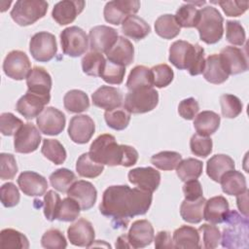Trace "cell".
<instances>
[{"label":"cell","mask_w":249,"mask_h":249,"mask_svg":"<svg viewBox=\"0 0 249 249\" xmlns=\"http://www.w3.org/2000/svg\"><path fill=\"white\" fill-rule=\"evenodd\" d=\"M152 199V193L127 185H114L104 191L99 211L103 216L119 223L124 220L127 222L130 218L146 214Z\"/></svg>","instance_id":"cell-1"},{"label":"cell","mask_w":249,"mask_h":249,"mask_svg":"<svg viewBox=\"0 0 249 249\" xmlns=\"http://www.w3.org/2000/svg\"><path fill=\"white\" fill-rule=\"evenodd\" d=\"M89 157L103 165L129 167L138 160V152L134 147L120 145L115 136L104 133L97 136L89 147Z\"/></svg>","instance_id":"cell-2"},{"label":"cell","mask_w":249,"mask_h":249,"mask_svg":"<svg viewBox=\"0 0 249 249\" xmlns=\"http://www.w3.org/2000/svg\"><path fill=\"white\" fill-rule=\"evenodd\" d=\"M168 59L176 68L187 69L192 76L201 74L205 66L203 48L184 40H177L171 44Z\"/></svg>","instance_id":"cell-3"},{"label":"cell","mask_w":249,"mask_h":249,"mask_svg":"<svg viewBox=\"0 0 249 249\" xmlns=\"http://www.w3.org/2000/svg\"><path fill=\"white\" fill-rule=\"evenodd\" d=\"M224 222L228 225L221 234L224 248H248V219L235 210H229Z\"/></svg>","instance_id":"cell-4"},{"label":"cell","mask_w":249,"mask_h":249,"mask_svg":"<svg viewBox=\"0 0 249 249\" xmlns=\"http://www.w3.org/2000/svg\"><path fill=\"white\" fill-rule=\"evenodd\" d=\"M224 18L213 6H206L199 10L196 25L199 38L205 44L212 45L219 42L224 34Z\"/></svg>","instance_id":"cell-5"},{"label":"cell","mask_w":249,"mask_h":249,"mask_svg":"<svg viewBox=\"0 0 249 249\" xmlns=\"http://www.w3.org/2000/svg\"><path fill=\"white\" fill-rule=\"evenodd\" d=\"M48 7L43 0H18L11 11V18L20 26L31 25L46 16Z\"/></svg>","instance_id":"cell-6"},{"label":"cell","mask_w":249,"mask_h":249,"mask_svg":"<svg viewBox=\"0 0 249 249\" xmlns=\"http://www.w3.org/2000/svg\"><path fill=\"white\" fill-rule=\"evenodd\" d=\"M159 103V92L153 88L128 90L124 97V108L130 114H144L154 110Z\"/></svg>","instance_id":"cell-7"},{"label":"cell","mask_w":249,"mask_h":249,"mask_svg":"<svg viewBox=\"0 0 249 249\" xmlns=\"http://www.w3.org/2000/svg\"><path fill=\"white\" fill-rule=\"evenodd\" d=\"M60 44L64 54L78 57L84 54L89 48V37L78 26H69L60 33Z\"/></svg>","instance_id":"cell-8"},{"label":"cell","mask_w":249,"mask_h":249,"mask_svg":"<svg viewBox=\"0 0 249 249\" xmlns=\"http://www.w3.org/2000/svg\"><path fill=\"white\" fill-rule=\"evenodd\" d=\"M29 52L32 57L39 62L50 61L57 53L54 35L47 31L35 33L29 42Z\"/></svg>","instance_id":"cell-9"},{"label":"cell","mask_w":249,"mask_h":249,"mask_svg":"<svg viewBox=\"0 0 249 249\" xmlns=\"http://www.w3.org/2000/svg\"><path fill=\"white\" fill-rule=\"evenodd\" d=\"M139 8L140 2L137 0H114L106 3L103 15L107 22L119 25L127 17L136 14Z\"/></svg>","instance_id":"cell-10"},{"label":"cell","mask_w":249,"mask_h":249,"mask_svg":"<svg viewBox=\"0 0 249 249\" xmlns=\"http://www.w3.org/2000/svg\"><path fill=\"white\" fill-rule=\"evenodd\" d=\"M3 70L9 78L20 81L25 79L29 74L31 63L24 52L14 50L6 55L3 61Z\"/></svg>","instance_id":"cell-11"},{"label":"cell","mask_w":249,"mask_h":249,"mask_svg":"<svg viewBox=\"0 0 249 249\" xmlns=\"http://www.w3.org/2000/svg\"><path fill=\"white\" fill-rule=\"evenodd\" d=\"M219 58L224 70L229 76L244 73L248 69L247 55L239 48L232 46L225 47L221 50Z\"/></svg>","instance_id":"cell-12"},{"label":"cell","mask_w":249,"mask_h":249,"mask_svg":"<svg viewBox=\"0 0 249 249\" xmlns=\"http://www.w3.org/2000/svg\"><path fill=\"white\" fill-rule=\"evenodd\" d=\"M41 140V133L33 124H23L15 134V151L20 154L32 153L38 149Z\"/></svg>","instance_id":"cell-13"},{"label":"cell","mask_w":249,"mask_h":249,"mask_svg":"<svg viewBox=\"0 0 249 249\" xmlns=\"http://www.w3.org/2000/svg\"><path fill=\"white\" fill-rule=\"evenodd\" d=\"M39 130L46 134L54 136L63 131L65 127V115L54 107H47L36 119Z\"/></svg>","instance_id":"cell-14"},{"label":"cell","mask_w":249,"mask_h":249,"mask_svg":"<svg viewBox=\"0 0 249 249\" xmlns=\"http://www.w3.org/2000/svg\"><path fill=\"white\" fill-rule=\"evenodd\" d=\"M118 38L119 35L116 29L106 25L94 26L89 33V48L92 52L106 53L114 46Z\"/></svg>","instance_id":"cell-15"},{"label":"cell","mask_w":249,"mask_h":249,"mask_svg":"<svg viewBox=\"0 0 249 249\" xmlns=\"http://www.w3.org/2000/svg\"><path fill=\"white\" fill-rule=\"evenodd\" d=\"M95 130L93 120L88 115H76L71 118L68 125V135L77 144H86Z\"/></svg>","instance_id":"cell-16"},{"label":"cell","mask_w":249,"mask_h":249,"mask_svg":"<svg viewBox=\"0 0 249 249\" xmlns=\"http://www.w3.org/2000/svg\"><path fill=\"white\" fill-rule=\"evenodd\" d=\"M127 177L131 184L152 194L159 188L160 183V173L151 166L133 168L129 170Z\"/></svg>","instance_id":"cell-17"},{"label":"cell","mask_w":249,"mask_h":249,"mask_svg":"<svg viewBox=\"0 0 249 249\" xmlns=\"http://www.w3.org/2000/svg\"><path fill=\"white\" fill-rule=\"evenodd\" d=\"M67 196L75 199L81 210L90 209L96 202L97 191L95 187L89 181L78 180L75 181L67 191Z\"/></svg>","instance_id":"cell-18"},{"label":"cell","mask_w":249,"mask_h":249,"mask_svg":"<svg viewBox=\"0 0 249 249\" xmlns=\"http://www.w3.org/2000/svg\"><path fill=\"white\" fill-rule=\"evenodd\" d=\"M67 236L71 244L89 248L94 242L95 232L89 220L80 218L67 229Z\"/></svg>","instance_id":"cell-19"},{"label":"cell","mask_w":249,"mask_h":249,"mask_svg":"<svg viewBox=\"0 0 249 249\" xmlns=\"http://www.w3.org/2000/svg\"><path fill=\"white\" fill-rule=\"evenodd\" d=\"M50 100L51 97H44L26 91V93L18 100L16 104V110L26 120H32L37 118L42 113Z\"/></svg>","instance_id":"cell-20"},{"label":"cell","mask_w":249,"mask_h":249,"mask_svg":"<svg viewBox=\"0 0 249 249\" xmlns=\"http://www.w3.org/2000/svg\"><path fill=\"white\" fill-rule=\"evenodd\" d=\"M52 85L53 81L50 73L40 66L33 67L26 77L27 91L44 97H51Z\"/></svg>","instance_id":"cell-21"},{"label":"cell","mask_w":249,"mask_h":249,"mask_svg":"<svg viewBox=\"0 0 249 249\" xmlns=\"http://www.w3.org/2000/svg\"><path fill=\"white\" fill-rule=\"evenodd\" d=\"M85 5V1L82 0H64L57 2L53 8L52 17L59 25L69 24L83 12Z\"/></svg>","instance_id":"cell-22"},{"label":"cell","mask_w":249,"mask_h":249,"mask_svg":"<svg viewBox=\"0 0 249 249\" xmlns=\"http://www.w3.org/2000/svg\"><path fill=\"white\" fill-rule=\"evenodd\" d=\"M17 182L20 191L28 196H41L48 189L46 178L34 171L21 172Z\"/></svg>","instance_id":"cell-23"},{"label":"cell","mask_w":249,"mask_h":249,"mask_svg":"<svg viewBox=\"0 0 249 249\" xmlns=\"http://www.w3.org/2000/svg\"><path fill=\"white\" fill-rule=\"evenodd\" d=\"M92 104L105 111H111L121 107L123 103L122 91L114 87L101 86L91 95Z\"/></svg>","instance_id":"cell-24"},{"label":"cell","mask_w":249,"mask_h":249,"mask_svg":"<svg viewBox=\"0 0 249 249\" xmlns=\"http://www.w3.org/2000/svg\"><path fill=\"white\" fill-rule=\"evenodd\" d=\"M127 238L131 248H144L154 240V228L148 220H137L130 226Z\"/></svg>","instance_id":"cell-25"},{"label":"cell","mask_w":249,"mask_h":249,"mask_svg":"<svg viewBox=\"0 0 249 249\" xmlns=\"http://www.w3.org/2000/svg\"><path fill=\"white\" fill-rule=\"evenodd\" d=\"M106 56L109 61L125 67L133 61L134 47L128 39L120 36L114 46L106 53Z\"/></svg>","instance_id":"cell-26"},{"label":"cell","mask_w":249,"mask_h":249,"mask_svg":"<svg viewBox=\"0 0 249 249\" xmlns=\"http://www.w3.org/2000/svg\"><path fill=\"white\" fill-rule=\"evenodd\" d=\"M229 210V202L223 196H213L205 201L203 219L213 225L221 224Z\"/></svg>","instance_id":"cell-27"},{"label":"cell","mask_w":249,"mask_h":249,"mask_svg":"<svg viewBox=\"0 0 249 249\" xmlns=\"http://www.w3.org/2000/svg\"><path fill=\"white\" fill-rule=\"evenodd\" d=\"M173 243L175 248L195 249L200 248V236L198 230L191 226H181L173 232Z\"/></svg>","instance_id":"cell-28"},{"label":"cell","mask_w":249,"mask_h":249,"mask_svg":"<svg viewBox=\"0 0 249 249\" xmlns=\"http://www.w3.org/2000/svg\"><path fill=\"white\" fill-rule=\"evenodd\" d=\"M234 169L233 160L224 154H218L213 156L207 160L206 173L215 182H220L221 177L229 170Z\"/></svg>","instance_id":"cell-29"},{"label":"cell","mask_w":249,"mask_h":249,"mask_svg":"<svg viewBox=\"0 0 249 249\" xmlns=\"http://www.w3.org/2000/svg\"><path fill=\"white\" fill-rule=\"evenodd\" d=\"M223 192L229 196H238L247 191L246 179L244 175L237 170L231 169L226 172L220 179Z\"/></svg>","instance_id":"cell-30"},{"label":"cell","mask_w":249,"mask_h":249,"mask_svg":"<svg viewBox=\"0 0 249 249\" xmlns=\"http://www.w3.org/2000/svg\"><path fill=\"white\" fill-rule=\"evenodd\" d=\"M221 118L213 111H202L195 117L194 127L197 134L210 136L215 133L220 126Z\"/></svg>","instance_id":"cell-31"},{"label":"cell","mask_w":249,"mask_h":249,"mask_svg":"<svg viewBox=\"0 0 249 249\" xmlns=\"http://www.w3.org/2000/svg\"><path fill=\"white\" fill-rule=\"evenodd\" d=\"M150 31V25L142 18L135 15L127 17L122 22V32L135 41H139L147 37Z\"/></svg>","instance_id":"cell-32"},{"label":"cell","mask_w":249,"mask_h":249,"mask_svg":"<svg viewBox=\"0 0 249 249\" xmlns=\"http://www.w3.org/2000/svg\"><path fill=\"white\" fill-rule=\"evenodd\" d=\"M202 73L207 82L215 85L223 84L229 78V75L224 70L220 61L219 54L217 53L210 54L205 58V66Z\"/></svg>","instance_id":"cell-33"},{"label":"cell","mask_w":249,"mask_h":249,"mask_svg":"<svg viewBox=\"0 0 249 249\" xmlns=\"http://www.w3.org/2000/svg\"><path fill=\"white\" fill-rule=\"evenodd\" d=\"M206 199L201 196L196 200L184 199L180 206L182 219L190 224H198L203 219V208Z\"/></svg>","instance_id":"cell-34"},{"label":"cell","mask_w":249,"mask_h":249,"mask_svg":"<svg viewBox=\"0 0 249 249\" xmlns=\"http://www.w3.org/2000/svg\"><path fill=\"white\" fill-rule=\"evenodd\" d=\"M153 87V78L151 69L144 65L133 67L127 77L126 88L128 90H133L141 88Z\"/></svg>","instance_id":"cell-35"},{"label":"cell","mask_w":249,"mask_h":249,"mask_svg":"<svg viewBox=\"0 0 249 249\" xmlns=\"http://www.w3.org/2000/svg\"><path fill=\"white\" fill-rule=\"evenodd\" d=\"M64 108L69 113H82L89 109V99L86 92L80 89H71L63 97Z\"/></svg>","instance_id":"cell-36"},{"label":"cell","mask_w":249,"mask_h":249,"mask_svg":"<svg viewBox=\"0 0 249 249\" xmlns=\"http://www.w3.org/2000/svg\"><path fill=\"white\" fill-rule=\"evenodd\" d=\"M155 31L160 37L170 40L180 33V26L177 23L174 15L165 14L160 16L156 19Z\"/></svg>","instance_id":"cell-37"},{"label":"cell","mask_w":249,"mask_h":249,"mask_svg":"<svg viewBox=\"0 0 249 249\" xmlns=\"http://www.w3.org/2000/svg\"><path fill=\"white\" fill-rule=\"evenodd\" d=\"M0 246L3 249H27L29 241L27 237L14 229H4L0 232Z\"/></svg>","instance_id":"cell-38"},{"label":"cell","mask_w":249,"mask_h":249,"mask_svg":"<svg viewBox=\"0 0 249 249\" xmlns=\"http://www.w3.org/2000/svg\"><path fill=\"white\" fill-rule=\"evenodd\" d=\"M202 169V161L196 159L188 158L182 160L179 162V164L176 167V174L181 181L186 182L189 180L197 179L201 175Z\"/></svg>","instance_id":"cell-39"},{"label":"cell","mask_w":249,"mask_h":249,"mask_svg":"<svg viewBox=\"0 0 249 249\" xmlns=\"http://www.w3.org/2000/svg\"><path fill=\"white\" fill-rule=\"evenodd\" d=\"M41 153L46 159H48L54 164L63 163L67 156L65 148L56 139H43Z\"/></svg>","instance_id":"cell-40"},{"label":"cell","mask_w":249,"mask_h":249,"mask_svg":"<svg viewBox=\"0 0 249 249\" xmlns=\"http://www.w3.org/2000/svg\"><path fill=\"white\" fill-rule=\"evenodd\" d=\"M104 170V165L94 161L89 153L82 154L76 162V171L82 177L95 178Z\"/></svg>","instance_id":"cell-41"},{"label":"cell","mask_w":249,"mask_h":249,"mask_svg":"<svg viewBox=\"0 0 249 249\" xmlns=\"http://www.w3.org/2000/svg\"><path fill=\"white\" fill-rule=\"evenodd\" d=\"M106 59L104 55L97 52H89L82 58L83 72L89 76L100 77Z\"/></svg>","instance_id":"cell-42"},{"label":"cell","mask_w":249,"mask_h":249,"mask_svg":"<svg viewBox=\"0 0 249 249\" xmlns=\"http://www.w3.org/2000/svg\"><path fill=\"white\" fill-rule=\"evenodd\" d=\"M198 13L199 10L196 9V6L187 2L176 11L174 17L180 27L191 28L196 27L198 19Z\"/></svg>","instance_id":"cell-43"},{"label":"cell","mask_w":249,"mask_h":249,"mask_svg":"<svg viewBox=\"0 0 249 249\" xmlns=\"http://www.w3.org/2000/svg\"><path fill=\"white\" fill-rule=\"evenodd\" d=\"M181 160L182 156L174 151H162L151 158V163L160 170L176 169Z\"/></svg>","instance_id":"cell-44"},{"label":"cell","mask_w":249,"mask_h":249,"mask_svg":"<svg viewBox=\"0 0 249 249\" xmlns=\"http://www.w3.org/2000/svg\"><path fill=\"white\" fill-rule=\"evenodd\" d=\"M51 185L60 193H67L68 189L76 181V175L67 168H59L50 175Z\"/></svg>","instance_id":"cell-45"},{"label":"cell","mask_w":249,"mask_h":249,"mask_svg":"<svg viewBox=\"0 0 249 249\" xmlns=\"http://www.w3.org/2000/svg\"><path fill=\"white\" fill-rule=\"evenodd\" d=\"M104 119L107 125L115 130H123L127 127L130 122V113L124 108H116L105 111Z\"/></svg>","instance_id":"cell-46"},{"label":"cell","mask_w":249,"mask_h":249,"mask_svg":"<svg viewBox=\"0 0 249 249\" xmlns=\"http://www.w3.org/2000/svg\"><path fill=\"white\" fill-rule=\"evenodd\" d=\"M81 207L79 203L72 197H65L60 201L57 213L56 220L61 222H73L80 215Z\"/></svg>","instance_id":"cell-47"},{"label":"cell","mask_w":249,"mask_h":249,"mask_svg":"<svg viewBox=\"0 0 249 249\" xmlns=\"http://www.w3.org/2000/svg\"><path fill=\"white\" fill-rule=\"evenodd\" d=\"M220 105L221 112L223 117L228 119H234L242 112V102L240 99L230 93H226L221 95L220 97Z\"/></svg>","instance_id":"cell-48"},{"label":"cell","mask_w":249,"mask_h":249,"mask_svg":"<svg viewBox=\"0 0 249 249\" xmlns=\"http://www.w3.org/2000/svg\"><path fill=\"white\" fill-rule=\"evenodd\" d=\"M125 74V67L106 60L100 78L110 85H120L123 83Z\"/></svg>","instance_id":"cell-49"},{"label":"cell","mask_w":249,"mask_h":249,"mask_svg":"<svg viewBox=\"0 0 249 249\" xmlns=\"http://www.w3.org/2000/svg\"><path fill=\"white\" fill-rule=\"evenodd\" d=\"M153 86H156L159 89L167 87L174 78V73L171 67L165 63L155 65L151 68Z\"/></svg>","instance_id":"cell-50"},{"label":"cell","mask_w":249,"mask_h":249,"mask_svg":"<svg viewBox=\"0 0 249 249\" xmlns=\"http://www.w3.org/2000/svg\"><path fill=\"white\" fill-rule=\"evenodd\" d=\"M212 139L209 136H202L196 133L191 137L190 148L195 156L206 158L212 153Z\"/></svg>","instance_id":"cell-51"},{"label":"cell","mask_w":249,"mask_h":249,"mask_svg":"<svg viewBox=\"0 0 249 249\" xmlns=\"http://www.w3.org/2000/svg\"><path fill=\"white\" fill-rule=\"evenodd\" d=\"M41 245L47 249H64L67 247V241L59 230L51 229L43 234Z\"/></svg>","instance_id":"cell-52"},{"label":"cell","mask_w":249,"mask_h":249,"mask_svg":"<svg viewBox=\"0 0 249 249\" xmlns=\"http://www.w3.org/2000/svg\"><path fill=\"white\" fill-rule=\"evenodd\" d=\"M226 39L234 46H242L245 43L246 35L243 26L237 20H228L226 24Z\"/></svg>","instance_id":"cell-53"},{"label":"cell","mask_w":249,"mask_h":249,"mask_svg":"<svg viewBox=\"0 0 249 249\" xmlns=\"http://www.w3.org/2000/svg\"><path fill=\"white\" fill-rule=\"evenodd\" d=\"M198 231L202 233L203 247L207 249H214L218 247L221 241V232L218 227L210 224H202Z\"/></svg>","instance_id":"cell-54"},{"label":"cell","mask_w":249,"mask_h":249,"mask_svg":"<svg viewBox=\"0 0 249 249\" xmlns=\"http://www.w3.org/2000/svg\"><path fill=\"white\" fill-rule=\"evenodd\" d=\"M60 196L57 193L53 190L48 191L44 196V215L47 220H56V213L60 204Z\"/></svg>","instance_id":"cell-55"},{"label":"cell","mask_w":249,"mask_h":249,"mask_svg":"<svg viewBox=\"0 0 249 249\" xmlns=\"http://www.w3.org/2000/svg\"><path fill=\"white\" fill-rule=\"evenodd\" d=\"M22 124V121L12 113H2L0 116V130L5 136L15 135Z\"/></svg>","instance_id":"cell-56"},{"label":"cell","mask_w":249,"mask_h":249,"mask_svg":"<svg viewBox=\"0 0 249 249\" xmlns=\"http://www.w3.org/2000/svg\"><path fill=\"white\" fill-rule=\"evenodd\" d=\"M0 197L2 204L7 207H14L18 205L20 199L18 189L12 182L5 183L0 188Z\"/></svg>","instance_id":"cell-57"},{"label":"cell","mask_w":249,"mask_h":249,"mask_svg":"<svg viewBox=\"0 0 249 249\" xmlns=\"http://www.w3.org/2000/svg\"><path fill=\"white\" fill-rule=\"evenodd\" d=\"M18 172V165L12 154H0V178L2 180L13 179Z\"/></svg>","instance_id":"cell-58"},{"label":"cell","mask_w":249,"mask_h":249,"mask_svg":"<svg viewBox=\"0 0 249 249\" xmlns=\"http://www.w3.org/2000/svg\"><path fill=\"white\" fill-rule=\"evenodd\" d=\"M226 16L228 17H238L244 14L249 6L248 1H236V0H231V1H219L217 2Z\"/></svg>","instance_id":"cell-59"},{"label":"cell","mask_w":249,"mask_h":249,"mask_svg":"<svg viewBox=\"0 0 249 249\" xmlns=\"http://www.w3.org/2000/svg\"><path fill=\"white\" fill-rule=\"evenodd\" d=\"M199 111L198 102L194 97H189L183 99L178 105V113L179 115L188 121L195 119Z\"/></svg>","instance_id":"cell-60"},{"label":"cell","mask_w":249,"mask_h":249,"mask_svg":"<svg viewBox=\"0 0 249 249\" xmlns=\"http://www.w3.org/2000/svg\"><path fill=\"white\" fill-rule=\"evenodd\" d=\"M183 193L185 196V199L187 200H196L203 196L202 187L197 179L186 181L183 186Z\"/></svg>","instance_id":"cell-61"},{"label":"cell","mask_w":249,"mask_h":249,"mask_svg":"<svg viewBox=\"0 0 249 249\" xmlns=\"http://www.w3.org/2000/svg\"><path fill=\"white\" fill-rule=\"evenodd\" d=\"M155 247L158 249L160 248H175L173 239L170 235V232L167 231H160L157 233L156 237L154 238Z\"/></svg>","instance_id":"cell-62"},{"label":"cell","mask_w":249,"mask_h":249,"mask_svg":"<svg viewBox=\"0 0 249 249\" xmlns=\"http://www.w3.org/2000/svg\"><path fill=\"white\" fill-rule=\"evenodd\" d=\"M236 204L238 207V210L243 214L245 217L248 218V191H245L244 193L236 196Z\"/></svg>","instance_id":"cell-63"},{"label":"cell","mask_w":249,"mask_h":249,"mask_svg":"<svg viewBox=\"0 0 249 249\" xmlns=\"http://www.w3.org/2000/svg\"><path fill=\"white\" fill-rule=\"evenodd\" d=\"M116 247L117 248H131L129 242H128V238H127V234H123L121 236L118 237L117 241H116Z\"/></svg>","instance_id":"cell-64"}]
</instances>
